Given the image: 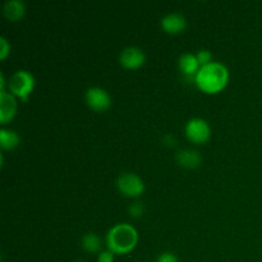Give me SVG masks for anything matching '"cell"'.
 <instances>
[{
	"label": "cell",
	"instance_id": "cell-1",
	"mask_svg": "<svg viewBox=\"0 0 262 262\" xmlns=\"http://www.w3.org/2000/svg\"><path fill=\"white\" fill-rule=\"evenodd\" d=\"M229 81V71L220 61H210L199 69L194 83L207 94H215L224 89Z\"/></svg>",
	"mask_w": 262,
	"mask_h": 262
},
{
	"label": "cell",
	"instance_id": "cell-2",
	"mask_svg": "<svg viewBox=\"0 0 262 262\" xmlns=\"http://www.w3.org/2000/svg\"><path fill=\"white\" fill-rule=\"evenodd\" d=\"M138 242V232L129 223H118L106 233V246L114 253H128Z\"/></svg>",
	"mask_w": 262,
	"mask_h": 262
},
{
	"label": "cell",
	"instance_id": "cell-3",
	"mask_svg": "<svg viewBox=\"0 0 262 262\" xmlns=\"http://www.w3.org/2000/svg\"><path fill=\"white\" fill-rule=\"evenodd\" d=\"M33 89H35V77L31 72L26 71V69H19V71L14 72L10 77V92L23 101H27Z\"/></svg>",
	"mask_w": 262,
	"mask_h": 262
},
{
	"label": "cell",
	"instance_id": "cell-4",
	"mask_svg": "<svg viewBox=\"0 0 262 262\" xmlns=\"http://www.w3.org/2000/svg\"><path fill=\"white\" fill-rule=\"evenodd\" d=\"M117 187L128 197H137L145 191V183L138 174L132 171L120 173L117 178Z\"/></svg>",
	"mask_w": 262,
	"mask_h": 262
},
{
	"label": "cell",
	"instance_id": "cell-5",
	"mask_svg": "<svg viewBox=\"0 0 262 262\" xmlns=\"http://www.w3.org/2000/svg\"><path fill=\"white\" fill-rule=\"evenodd\" d=\"M184 133L187 138L194 143L206 142L211 135V128L204 118H191L184 125Z\"/></svg>",
	"mask_w": 262,
	"mask_h": 262
},
{
	"label": "cell",
	"instance_id": "cell-6",
	"mask_svg": "<svg viewBox=\"0 0 262 262\" xmlns=\"http://www.w3.org/2000/svg\"><path fill=\"white\" fill-rule=\"evenodd\" d=\"M87 105L96 112L106 110L112 105V97L109 92L100 86H91L84 92Z\"/></svg>",
	"mask_w": 262,
	"mask_h": 262
},
{
	"label": "cell",
	"instance_id": "cell-7",
	"mask_svg": "<svg viewBox=\"0 0 262 262\" xmlns=\"http://www.w3.org/2000/svg\"><path fill=\"white\" fill-rule=\"evenodd\" d=\"M146 60L145 51L135 45L127 46L119 54V61L123 67L136 69L142 66Z\"/></svg>",
	"mask_w": 262,
	"mask_h": 262
},
{
	"label": "cell",
	"instance_id": "cell-8",
	"mask_svg": "<svg viewBox=\"0 0 262 262\" xmlns=\"http://www.w3.org/2000/svg\"><path fill=\"white\" fill-rule=\"evenodd\" d=\"M178 66H179V69H181L182 74H183L184 79L188 82H194L197 72H199V69L201 68L199 60H197L196 54L189 53V51H186V53L181 54L178 60Z\"/></svg>",
	"mask_w": 262,
	"mask_h": 262
},
{
	"label": "cell",
	"instance_id": "cell-9",
	"mask_svg": "<svg viewBox=\"0 0 262 262\" xmlns=\"http://www.w3.org/2000/svg\"><path fill=\"white\" fill-rule=\"evenodd\" d=\"M17 112V100L12 92H0V123L7 124Z\"/></svg>",
	"mask_w": 262,
	"mask_h": 262
},
{
	"label": "cell",
	"instance_id": "cell-10",
	"mask_svg": "<svg viewBox=\"0 0 262 262\" xmlns=\"http://www.w3.org/2000/svg\"><path fill=\"white\" fill-rule=\"evenodd\" d=\"M160 25L164 31L169 33H179L183 31L187 26L186 17L179 12L166 13L164 17H161Z\"/></svg>",
	"mask_w": 262,
	"mask_h": 262
},
{
	"label": "cell",
	"instance_id": "cell-11",
	"mask_svg": "<svg viewBox=\"0 0 262 262\" xmlns=\"http://www.w3.org/2000/svg\"><path fill=\"white\" fill-rule=\"evenodd\" d=\"M177 163L187 169H193L201 164V154L194 148H182L176 155Z\"/></svg>",
	"mask_w": 262,
	"mask_h": 262
},
{
	"label": "cell",
	"instance_id": "cell-12",
	"mask_svg": "<svg viewBox=\"0 0 262 262\" xmlns=\"http://www.w3.org/2000/svg\"><path fill=\"white\" fill-rule=\"evenodd\" d=\"M26 7L22 0H7L3 5V13L12 22L19 20L25 15Z\"/></svg>",
	"mask_w": 262,
	"mask_h": 262
},
{
	"label": "cell",
	"instance_id": "cell-13",
	"mask_svg": "<svg viewBox=\"0 0 262 262\" xmlns=\"http://www.w3.org/2000/svg\"><path fill=\"white\" fill-rule=\"evenodd\" d=\"M81 245H82V248H83L86 252H90V253H100L101 252V238L99 237V235L96 234V233L94 232H89L86 233V234H83V237H82L81 239Z\"/></svg>",
	"mask_w": 262,
	"mask_h": 262
},
{
	"label": "cell",
	"instance_id": "cell-14",
	"mask_svg": "<svg viewBox=\"0 0 262 262\" xmlns=\"http://www.w3.org/2000/svg\"><path fill=\"white\" fill-rule=\"evenodd\" d=\"M19 135L15 130L7 129V128H0V146L5 150H12L17 147L19 143Z\"/></svg>",
	"mask_w": 262,
	"mask_h": 262
},
{
	"label": "cell",
	"instance_id": "cell-15",
	"mask_svg": "<svg viewBox=\"0 0 262 262\" xmlns=\"http://www.w3.org/2000/svg\"><path fill=\"white\" fill-rule=\"evenodd\" d=\"M196 56H197V60H199L200 66H205V64H209L210 61H212V54L211 51L207 50V49H201V50H199L196 53Z\"/></svg>",
	"mask_w": 262,
	"mask_h": 262
},
{
	"label": "cell",
	"instance_id": "cell-16",
	"mask_svg": "<svg viewBox=\"0 0 262 262\" xmlns=\"http://www.w3.org/2000/svg\"><path fill=\"white\" fill-rule=\"evenodd\" d=\"M128 211H129V214L133 217H140L143 214V211H145V206H143L141 201H135L128 206Z\"/></svg>",
	"mask_w": 262,
	"mask_h": 262
},
{
	"label": "cell",
	"instance_id": "cell-17",
	"mask_svg": "<svg viewBox=\"0 0 262 262\" xmlns=\"http://www.w3.org/2000/svg\"><path fill=\"white\" fill-rule=\"evenodd\" d=\"M114 255L115 253L109 248L102 250L101 252L97 253V262H114Z\"/></svg>",
	"mask_w": 262,
	"mask_h": 262
},
{
	"label": "cell",
	"instance_id": "cell-18",
	"mask_svg": "<svg viewBox=\"0 0 262 262\" xmlns=\"http://www.w3.org/2000/svg\"><path fill=\"white\" fill-rule=\"evenodd\" d=\"M156 262H179V261L176 253L170 252V251H165V252H161L160 255L158 256Z\"/></svg>",
	"mask_w": 262,
	"mask_h": 262
},
{
	"label": "cell",
	"instance_id": "cell-19",
	"mask_svg": "<svg viewBox=\"0 0 262 262\" xmlns=\"http://www.w3.org/2000/svg\"><path fill=\"white\" fill-rule=\"evenodd\" d=\"M10 53V43L4 36H0V58H7L8 54Z\"/></svg>",
	"mask_w": 262,
	"mask_h": 262
},
{
	"label": "cell",
	"instance_id": "cell-20",
	"mask_svg": "<svg viewBox=\"0 0 262 262\" xmlns=\"http://www.w3.org/2000/svg\"><path fill=\"white\" fill-rule=\"evenodd\" d=\"M163 140H164V143H165V145H168V146L176 145V142H177L176 137H174L173 135H170V133H166V135L164 136Z\"/></svg>",
	"mask_w": 262,
	"mask_h": 262
},
{
	"label": "cell",
	"instance_id": "cell-21",
	"mask_svg": "<svg viewBox=\"0 0 262 262\" xmlns=\"http://www.w3.org/2000/svg\"><path fill=\"white\" fill-rule=\"evenodd\" d=\"M76 262H87V261H83V260H78V261H76Z\"/></svg>",
	"mask_w": 262,
	"mask_h": 262
}]
</instances>
